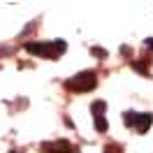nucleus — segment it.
<instances>
[{"mask_svg": "<svg viewBox=\"0 0 153 153\" xmlns=\"http://www.w3.org/2000/svg\"><path fill=\"white\" fill-rule=\"evenodd\" d=\"M26 51L42 58H49V56L58 58L65 51V42L63 39H56V42H26Z\"/></svg>", "mask_w": 153, "mask_h": 153, "instance_id": "nucleus-1", "label": "nucleus"}, {"mask_svg": "<svg viewBox=\"0 0 153 153\" xmlns=\"http://www.w3.org/2000/svg\"><path fill=\"white\" fill-rule=\"evenodd\" d=\"M97 79H95V72H91V70H86V72H79L76 76H72L70 81H67V88H72V91H91V88H95Z\"/></svg>", "mask_w": 153, "mask_h": 153, "instance_id": "nucleus-2", "label": "nucleus"}, {"mask_svg": "<svg viewBox=\"0 0 153 153\" xmlns=\"http://www.w3.org/2000/svg\"><path fill=\"white\" fill-rule=\"evenodd\" d=\"M42 151L44 153H72L74 146L65 139H58V142H44L42 144Z\"/></svg>", "mask_w": 153, "mask_h": 153, "instance_id": "nucleus-3", "label": "nucleus"}, {"mask_svg": "<svg viewBox=\"0 0 153 153\" xmlns=\"http://www.w3.org/2000/svg\"><path fill=\"white\" fill-rule=\"evenodd\" d=\"M153 123V114H137V123H134V128H137V132H146L149 128H151Z\"/></svg>", "mask_w": 153, "mask_h": 153, "instance_id": "nucleus-4", "label": "nucleus"}, {"mask_svg": "<svg viewBox=\"0 0 153 153\" xmlns=\"http://www.w3.org/2000/svg\"><path fill=\"white\" fill-rule=\"evenodd\" d=\"M105 102H102V100H95V102H93V105H91V111H93V114H95V118L97 116H102V111H105Z\"/></svg>", "mask_w": 153, "mask_h": 153, "instance_id": "nucleus-5", "label": "nucleus"}, {"mask_svg": "<svg viewBox=\"0 0 153 153\" xmlns=\"http://www.w3.org/2000/svg\"><path fill=\"white\" fill-rule=\"evenodd\" d=\"M123 123L125 125H134L137 123V111H125L123 114Z\"/></svg>", "mask_w": 153, "mask_h": 153, "instance_id": "nucleus-6", "label": "nucleus"}, {"mask_svg": "<svg viewBox=\"0 0 153 153\" xmlns=\"http://www.w3.org/2000/svg\"><path fill=\"white\" fill-rule=\"evenodd\" d=\"M95 130H97V132H105V130H107V121L102 118V116H97V118H95Z\"/></svg>", "mask_w": 153, "mask_h": 153, "instance_id": "nucleus-7", "label": "nucleus"}, {"mask_svg": "<svg viewBox=\"0 0 153 153\" xmlns=\"http://www.w3.org/2000/svg\"><path fill=\"white\" fill-rule=\"evenodd\" d=\"M91 53L97 56V58H107V51H105V49H100V47H93V49H91Z\"/></svg>", "mask_w": 153, "mask_h": 153, "instance_id": "nucleus-8", "label": "nucleus"}, {"mask_svg": "<svg viewBox=\"0 0 153 153\" xmlns=\"http://www.w3.org/2000/svg\"><path fill=\"white\" fill-rule=\"evenodd\" d=\"M105 153H121V151H118V146H107Z\"/></svg>", "mask_w": 153, "mask_h": 153, "instance_id": "nucleus-9", "label": "nucleus"}, {"mask_svg": "<svg viewBox=\"0 0 153 153\" xmlns=\"http://www.w3.org/2000/svg\"><path fill=\"white\" fill-rule=\"evenodd\" d=\"M144 47H146V49H153V39H146V42H144Z\"/></svg>", "mask_w": 153, "mask_h": 153, "instance_id": "nucleus-10", "label": "nucleus"}, {"mask_svg": "<svg viewBox=\"0 0 153 153\" xmlns=\"http://www.w3.org/2000/svg\"><path fill=\"white\" fill-rule=\"evenodd\" d=\"M12 153H14V151H12Z\"/></svg>", "mask_w": 153, "mask_h": 153, "instance_id": "nucleus-11", "label": "nucleus"}]
</instances>
